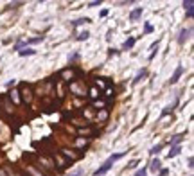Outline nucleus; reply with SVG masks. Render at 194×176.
I'll return each instance as SVG.
<instances>
[{"mask_svg":"<svg viewBox=\"0 0 194 176\" xmlns=\"http://www.w3.org/2000/svg\"><path fill=\"white\" fill-rule=\"evenodd\" d=\"M124 154H126V153H115V154H112V156H110V158H108V160L104 162L99 169H95V171H93V176H104L108 171L112 169V164H113V162H117L119 158H122Z\"/></svg>","mask_w":194,"mask_h":176,"instance_id":"1","label":"nucleus"},{"mask_svg":"<svg viewBox=\"0 0 194 176\" xmlns=\"http://www.w3.org/2000/svg\"><path fill=\"white\" fill-rule=\"evenodd\" d=\"M20 94H22V101H23L25 104H29L31 101H32V88L29 86V85L22 83L20 85Z\"/></svg>","mask_w":194,"mask_h":176,"instance_id":"2","label":"nucleus"},{"mask_svg":"<svg viewBox=\"0 0 194 176\" xmlns=\"http://www.w3.org/2000/svg\"><path fill=\"white\" fill-rule=\"evenodd\" d=\"M191 32H192V29H182L180 31V36H178V43L183 45L189 40V36H191Z\"/></svg>","mask_w":194,"mask_h":176,"instance_id":"3","label":"nucleus"},{"mask_svg":"<svg viewBox=\"0 0 194 176\" xmlns=\"http://www.w3.org/2000/svg\"><path fill=\"white\" fill-rule=\"evenodd\" d=\"M182 74H183V66H182V65H178V66H176V70H174V74L171 76V79H169V83H171V85H174V83H178V79L182 77Z\"/></svg>","mask_w":194,"mask_h":176,"instance_id":"4","label":"nucleus"},{"mask_svg":"<svg viewBox=\"0 0 194 176\" xmlns=\"http://www.w3.org/2000/svg\"><path fill=\"white\" fill-rule=\"evenodd\" d=\"M183 139H185V133H180V135H174L171 140H169V146H180L182 142H183Z\"/></svg>","mask_w":194,"mask_h":176,"instance_id":"5","label":"nucleus"},{"mask_svg":"<svg viewBox=\"0 0 194 176\" xmlns=\"http://www.w3.org/2000/svg\"><path fill=\"white\" fill-rule=\"evenodd\" d=\"M142 16V7H137V9H133L131 13H129V22H137L138 18Z\"/></svg>","mask_w":194,"mask_h":176,"instance_id":"6","label":"nucleus"},{"mask_svg":"<svg viewBox=\"0 0 194 176\" xmlns=\"http://www.w3.org/2000/svg\"><path fill=\"white\" fill-rule=\"evenodd\" d=\"M43 40H45V36H36V38H29V40H23V42H25V47H27V45H36V43H42Z\"/></svg>","mask_w":194,"mask_h":176,"instance_id":"7","label":"nucleus"},{"mask_svg":"<svg viewBox=\"0 0 194 176\" xmlns=\"http://www.w3.org/2000/svg\"><path fill=\"white\" fill-rule=\"evenodd\" d=\"M135 42H137V38H128V40L124 42V45H122V49H124V51H131V49L135 47Z\"/></svg>","mask_w":194,"mask_h":176,"instance_id":"8","label":"nucleus"},{"mask_svg":"<svg viewBox=\"0 0 194 176\" xmlns=\"http://www.w3.org/2000/svg\"><path fill=\"white\" fill-rule=\"evenodd\" d=\"M180 153H182V147H180V146H172L167 156H169V160H171V158H174V156H178Z\"/></svg>","mask_w":194,"mask_h":176,"instance_id":"9","label":"nucleus"},{"mask_svg":"<svg viewBox=\"0 0 194 176\" xmlns=\"http://www.w3.org/2000/svg\"><path fill=\"white\" fill-rule=\"evenodd\" d=\"M146 76H147V70H146V68H142V70H140V72H138V74L135 76V79H133V85L140 83V81H142L144 77H146Z\"/></svg>","mask_w":194,"mask_h":176,"instance_id":"10","label":"nucleus"},{"mask_svg":"<svg viewBox=\"0 0 194 176\" xmlns=\"http://www.w3.org/2000/svg\"><path fill=\"white\" fill-rule=\"evenodd\" d=\"M160 167H162V164H160V160H158V158H153V160H151V171H155V173H157V171H160Z\"/></svg>","mask_w":194,"mask_h":176,"instance_id":"11","label":"nucleus"},{"mask_svg":"<svg viewBox=\"0 0 194 176\" xmlns=\"http://www.w3.org/2000/svg\"><path fill=\"white\" fill-rule=\"evenodd\" d=\"M88 38H90V32H88V31H83V32H79L77 36H76V40H77V42H85Z\"/></svg>","mask_w":194,"mask_h":176,"instance_id":"12","label":"nucleus"},{"mask_svg":"<svg viewBox=\"0 0 194 176\" xmlns=\"http://www.w3.org/2000/svg\"><path fill=\"white\" fill-rule=\"evenodd\" d=\"M18 54L23 58V56H32V54H36V51H34V49H29V47H27V49H23V51H18Z\"/></svg>","mask_w":194,"mask_h":176,"instance_id":"13","label":"nucleus"},{"mask_svg":"<svg viewBox=\"0 0 194 176\" xmlns=\"http://www.w3.org/2000/svg\"><path fill=\"white\" fill-rule=\"evenodd\" d=\"M162 147H164V144H157V146H153L149 149V154H153V156H155V154H158L160 151H162Z\"/></svg>","mask_w":194,"mask_h":176,"instance_id":"14","label":"nucleus"},{"mask_svg":"<svg viewBox=\"0 0 194 176\" xmlns=\"http://www.w3.org/2000/svg\"><path fill=\"white\" fill-rule=\"evenodd\" d=\"M88 22H90V18H79V20H76V22H72V25L77 27V25H83V23H88Z\"/></svg>","mask_w":194,"mask_h":176,"instance_id":"15","label":"nucleus"},{"mask_svg":"<svg viewBox=\"0 0 194 176\" xmlns=\"http://www.w3.org/2000/svg\"><path fill=\"white\" fill-rule=\"evenodd\" d=\"M135 176H147V167H142V169H138L135 173Z\"/></svg>","mask_w":194,"mask_h":176,"instance_id":"16","label":"nucleus"},{"mask_svg":"<svg viewBox=\"0 0 194 176\" xmlns=\"http://www.w3.org/2000/svg\"><path fill=\"white\" fill-rule=\"evenodd\" d=\"M192 6H194L192 0H185V2H183V7H185L187 11H189V9H192Z\"/></svg>","mask_w":194,"mask_h":176,"instance_id":"17","label":"nucleus"},{"mask_svg":"<svg viewBox=\"0 0 194 176\" xmlns=\"http://www.w3.org/2000/svg\"><path fill=\"white\" fill-rule=\"evenodd\" d=\"M144 32H146V34L153 32V25H151V23H146V25H144Z\"/></svg>","mask_w":194,"mask_h":176,"instance_id":"18","label":"nucleus"},{"mask_svg":"<svg viewBox=\"0 0 194 176\" xmlns=\"http://www.w3.org/2000/svg\"><path fill=\"white\" fill-rule=\"evenodd\" d=\"M22 47H25V42H23V40H22V42H18V43L14 45V47H13V51H20Z\"/></svg>","mask_w":194,"mask_h":176,"instance_id":"19","label":"nucleus"},{"mask_svg":"<svg viewBox=\"0 0 194 176\" xmlns=\"http://www.w3.org/2000/svg\"><path fill=\"white\" fill-rule=\"evenodd\" d=\"M93 130H79V135H93Z\"/></svg>","mask_w":194,"mask_h":176,"instance_id":"20","label":"nucleus"},{"mask_svg":"<svg viewBox=\"0 0 194 176\" xmlns=\"http://www.w3.org/2000/svg\"><path fill=\"white\" fill-rule=\"evenodd\" d=\"M137 165H138V160H131V162L128 164V169H135Z\"/></svg>","mask_w":194,"mask_h":176,"instance_id":"21","label":"nucleus"},{"mask_svg":"<svg viewBox=\"0 0 194 176\" xmlns=\"http://www.w3.org/2000/svg\"><path fill=\"white\" fill-rule=\"evenodd\" d=\"M97 6H101V0H93V2L88 4V7H97Z\"/></svg>","mask_w":194,"mask_h":176,"instance_id":"22","label":"nucleus"},{"mask_svg":"<svg viewBox=\"0 0 194 176\" xmlns=\"http://www.w3.org/2000/svg\"><path fill=\"white\" fill-rule=\"evenodd\" d=\"M101 94H97V88H92L90 90V97H99Z\"/></svg>","mask_w":194,"mask_h":176,"instance_id":"23","label":"nucleus"},{"mask_svg":"<svg viewBox=\"0 0 194 176\" xmlns=\"http://www.w3.org/2000/svg\"><path fill=\"white\" fill-rule=\"evenodd\" d=\"M117 54H119L117 49H110V51H108V56H117Z\"/></svg>","mask_w":194,"mask_h":176,"instance_id":"24","label":"nucleus"},{"mask_svg":"<svg viewBox=\"0 0 194 176\" xmlns=\"http://www.w3.org/2000/svg\"><path fill=\"white\" fill-rule=\"evenodd\" d=\"M169 174V169H160V176H167Z\"/></svg>","mask_w":194,"mask_h":176,"instance_id":"25","label":"nucleus"},{"mask_svg":"<svg viewBox=\"0 0 194 176\" xmlns=\"http://www.w3.org/2000/svg\"><path fill=\"white\" fill-rule=\"evenodd\" d=\"M187 164H189V167H191V169L194 167V158H192V156H191V158H189V160H187Z\"/></svg>","mask_w":194,"mask_h":176,"instance_id":"26","label":"nucleus"},{"mask_svg":"<svg viewBox=\"0 0 194 176\" xmlns=\"http://www.w3.org/2000/svg\"><path fill=\"white\" fill-rule=\"evenodd\" d=\"M194 16V9H189V11H187V18H192Z\"/></svg>","mask_w":194,"mask_h":176,"instance_id":"27","label":"nucleus"},{"mask_svg":"<svg viewBox=\"0 0 194 176\" xmlns=\"http://www.w3.org/2000/svg\"><path fill=\"white\" fill-rule=\"evenodd\" d=\"M70 176H83V171H81V169H79V171H76V173H72Z\"/></svg>","mask_w":194,"mask_h":176,"instance_id":"28","label":"nucleus"},{"mask_svg":"<svg viewBox=\"0 0 194 176\" xmlns=\"http://www.w3.org/2000/svg\"><path fill=\"white\" fill-rule=\"evenodd\" d=\"M14 85H16V81L13 79V81H9V83H7L6 86H7V88H11V86H14Z\"/></svg>","mask_w":194,"mask_h":176,"instance_id":"29","label":"nucleus"},{"mask_svg":"<svg viewBox=\"0 0 194 176\" xmlns=\"http://www.w3.org/2000/svg\"><path fill=\"white\" fill-rule=\"evenodd\" d=\"M106 115H108L106 111H102V113H101V115H99V119H101V120H104V119H106Z\"/></svg>","mask_w":194,"mask_h":176,"instance_id":"30","label":"nucleus"}]
</instances>
